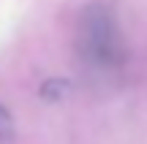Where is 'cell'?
Wrapping results in <instances>:
<instances>
[{
	"instance_id": "obj_2",
	"label": "cell",
	"mask_w": 147,
	"mask_h": 144,
	"mask_svg": "<svg viewBox=\"0 0 147 144\" xmlns=\"http://www.w3.org/2000/svg\"><path fill=\"white\" fill-rule=\"evenodd\" d=\"M11 133V112L5 106H0V139Z\"/></svg>"
},
{
	"instance_id": "obj_1",
	"label": "cell",
	"mask_w": 147,
	"mask_h": 144,
	"mask_svg": "<svg viewBox=\"0 0 147 144\" xmlns=\"http://www.w3.org/2000/svg\"><path fill=\"white\" fill-rule=\"evenodd\" d=\"M74 44H76L79 60L101 74H112L123 68L128 60L123 27L112 5L106 3H90L82 8L76 19V30H74Z\"/></svg>"
}]
</instances>
